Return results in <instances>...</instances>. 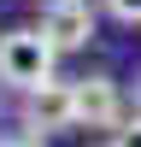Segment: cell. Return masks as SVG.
Masks as SVG:
<instances>
[{
  "mask_svg": "<svg viewBox=\"0 0 141 147\" xmlns=\"http://www.w3.org/2000/svg\"><path fill=\"white\" fill-rule=\"evenodd\" d=\"M53 59H59V47L41 30H6L0 35V82L18 88V94L47 88L53 82Z\"/></svg>",
  "mask_w": 141,
  "mask_h": 147,
  "instance_id": "1",
  "label": "cell"
},
{
  "mask_svg": "<svg viewBox=\"0 0 141 147\" xmlns=\"http://www.w3.org/2000/svg\"><path fill=\"white\" fill-rule=\"evenodd\" d=\"M53 129H77V82H47L23 94V136H53Z\"/></svg>",
  "mask_w": 141,
  "mask_h": 147,
  "instance_id": "2",
  "label": "cell"
},
{
  "mask_svg": "<svg viewBox=\"0 0 141 147\" xmlns=\"http://www.w3.org/2000/svg\"><path fill=\"white\" fill-rule=\"evenodd\" d=\"M41 35L59 47V53L88 47L94 41V6H88V0H47V6H41Z\"/></svg>",
  "mask_w": 141,
  "mask_h": 147,
  "instance_id": "3",
  "label": "cell"
},
{
  "mask_svg": "<svg viewBox=\"0 0 141 147\" xmlns=\"http://www.w3.org/2000/svg\"><path fill=\"white\" fill-rule=\"evenodd\" d=\"M77 124H88V129L117 124V82L112 77H82L77 82Z\"/></svg>",
  "mask_w": 141,
  "mask_h": 147,
  "instance_id": "4",
  "label": "cell"
},
{
  "mask_svg": "<svg viewBox=\"0 0 141 147\" xmlns=\"http://www.w3.org/2000/svg\"><path fill=\"white\" fill-rule=\"evenodd\" d=\"M106 12L117 24H141V0H106Z\"/></svg>",
  "mask_w": 141,
  "mask_h": 147,
  "instance_id": "5",
  "label": "cell"
},
{
  "mask_svg": "<svg viewBox=\"0 0 141 147\" xmlns=\"http://www.w3.org/2000/svg\"><path fill=\"white\" fill-rule=\"evenodd\" d=\"M112 147H141V112L129 118V124H117V136H112Z\"/></svg>",
  "mask_w": 141,
  "mask_h": 147,
  "instance_id": "6",
  "label": "cell"
},
{
  "mask_svg": "<svg viewBox=\"0 0 141 147\" xmlns=\"http://www.w3.org/2000/svg\"><path fill=\"white\" fill-rule=\"evenodd\" d=\"M0 147H47L41 136H12V141H0Z\"/></svg>",
  "mask_w": 141,
  "mask_h": 147,
  "instance_id": "7",
  "label": "cell"
},
{
  "mask_svg": "<svg viewBox=\"0 0 141 147\" xmlns=\"http://www.w3.org/2000/svg\"><path fill=\"white\" fill-rule=\"evenodd\" d=\"M135 106H141V82H135Z\"/></svg>",
  "mask_w": 141,
  "mask_h": 147,
  "instance_id": "8",
  "label": "cell"
}]
</instances>
